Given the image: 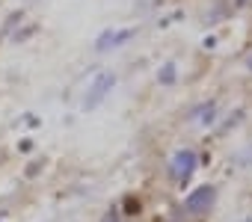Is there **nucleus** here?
Returning a JSON list of instances; mask_svg holds the SVG:
<instances>
[{"label": "nucleus", "instance_id": "obj_1", "mask_svg": "<svg viewBox=\"0 0 252 222\" xmlns=\"http://www.w3.org/2000/svg\"><path fill=\"white\" fill-rule=\"evenodd\" d=\"M113 86H116V74L104 71L101 77H95V86L89 89V95H86V101H83V110H92V107H98V104L104 101V95H107Z\"/></svg>", "mask_w": 252, "mask_h": 222}, {"label": "nucleus", "instance_id": "obj_2", "mask_svg": "<svg viewBox=\"0 0 252 222\" xmlns=\"http://www.w3.org/2000/svg\"><path fill=\"white\" fill-rule=\"evenodd\" d=\"M193 169H196V151L184 148V151H178V154L172 157V175H175V178L187 181V178L193 175Z\"/></svg>", "mask_w": 252, "mask_h": 222}, {"label": "nucleus", "instance_id": "obj_3", "mask_svg": "<svg viewBox=\"0 0 252 222\" xmlns=\"http://www.w3.org/2000/svg\"><path fill=\"white\" fill-rule=\"evenodd\" d=\"M211 201H214V187H199L196 193L187 195V207H190V210H202V207H208Z\"/></svg>", "mask_w": 252, "mask_h": 222}, {"label": "nucleus", "instance_id": "obj_4", "mask_svg": "<svg viewBox=\"0 0 252 222\" xmlns=\"http://www.w3.org/2000/svg\"><path fill=\"white\" fill-rule=\"evenodd\" d=\"M128 36H131V30H122V33H113V30H110V33H104V36L98 39V51H107L110 45H119V42H125Z\"/></svg>", "mask_w": 252, "mask_h": 222}, {"label": "nucleus", "instance_id": "obj_5", "mask_svg": "<svg viewBox=\"0 0 252 222\" xmlns=\"http://www.w3.org/2000/svg\"><path fill=\"white\" fill-rule=\"evenodd\" d=\"M172 80H175V65L166 62V65L160 68V83H172Z\"/></svg>", "mask_w": 252, "mask_h": 222}, {"label": "nucleus", "instance_id": "obj_6", "mask_svg": "<svg viewBox=\"0 0 252 222\" xmlns=\"http://www.w3.org/2000/svg\"><path fill=\"white\" fill-rule=\"evenodd\" d=\"M249 68H252V56H249Z\"/></svg>", "mask_w": 252, "mask_h": 222}]
</instances>
